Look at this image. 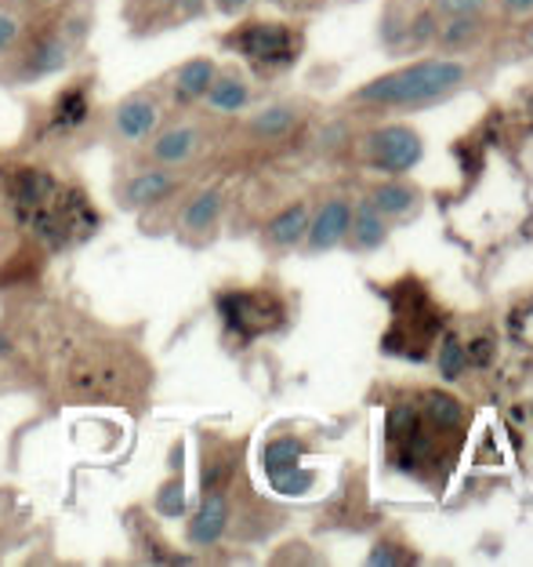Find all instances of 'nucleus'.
Listing matches in <instances>:
<instances>
[{
  "label": "nucleus",
  "instance_id": "16",
  "mask_svg": "<svg viewBox=\"0 0 533 567\" xmlns=\"http://www.w3.org/2000/svg\"><path fill=\"white\" fill-rule=\"evenodd\" d=\"M302 458H305V444L297 441V436H272V441L262 447V470H265L269 481L280 473L297 470L302 466Z\"/></svg>",
  "mask_w": 533,
  "mask_h": 567
},
{
  "label": "nucleus",
  "instance_id": "8",
  "mask_svg": "<svg viewBox=\"0 0 533 567\" xmlns=\"http://www.w3.org/2000/svg\"><path fill=\"white\" fill-rule=\"evenodd\" d=\"M226 527H229V495H226V487L203 492L200 509L192 513V520L186 527L189 546H197V549L218 546V543H222V535H226Z\"/></svg>",
  "mask_w": 533,
  "mask_h": 567
},
{
  "label": "nucleus",
  "instance_id": "27",
  "mask_svg": "<svg viewBox=\"0 0 533 567\" xmlns=\"http://www.w3.org/2000/svg\"><path fill=\"white\" fill-rule=\"evenodd\" d=\"M19 33H22L19 19L15 16H4V11H0V51H8L11 44H15Z\"/></svg>",
  "mask_w": 533,
  "mask_h": 567
},
{
  "label": "nucleus",
  "instance_id": "28",
  "mask_svg": "<svg viewBox=\"0 0 533 567\" xmlns=\"http://www.w3.org/2000/svg\"><path fill=\"white\" fill-rule=\"evenodd\" d=\"M468 353V364H487L490 360V339H475L472 346H464Z\"/></svg>",
  "mask_w": 533,
  "mask_h": 567
},
{
  "label": "nucleus",
  "instance_id": "17",
  "mask_svg": "<svg viewBox=\"0 0 533 567\" xmlns=\"http://www.w3.org/2000/svg\"><path fill=\"white\" fill-rule=\"evenodd\" d=\"M218 215H222V193L203 189L186 204V212H181V229H186V234H207V229L218 223Z\"/></svg>",
  "mask_w": 533,
  "mask_h": 567
},
{
  "label": "nucleus",
  "instance_id": "13",
  "mask_svg": "<svg viewBox=\"0 0 533 567\" xmlns=\"http://www.w3.org/2000/svg\"><path fill=\"white\" fill-rule=\"evenodd\" d=\"M218 66L211 59H189L181 62L178 73H175V84H171V95L178 106H192V102H200L207 95V87H211Z\"/></svg>",
  "mask_w": 533,
  "mask_h": 567
},
{
  "label": "nucleus",
  "instance_id": "7",
  "mask_svg": "<svg viewBox=\"0 0 533 567\" xmlns=\"http://www.w3.org/2000/svg\"><path fill=\"white\" fill-rule=\"evenodd\" d=\"M178 193V178L167 172L164 164H153V167H142L132 178L124 183L121 197H124V208L132 212H146V208H156V204L171 200Z\"/></svg>",
  "mask_w": 533,
  "mask_h": 567
},
{
  "label": "nucleus",
  "instance_id": "22",
  "mask_svg": "<svg viewBox=\"0 0 533 567\" xmlns=\"http://www.w3.org/2000/svg\"><path fill=\"white\" fill-rule=\"evenodd\" d=\"M464 368H468L464 346L450 334V339L443 342V350H439V375H443L447 382H453V379H461V375H464Z\"/></svg>",
  "mask_w": 533,
  "mask_h": 567
},
{
  "label": "nucleus",
  "instance_id": "3",
  "mask_svg": "<svg viewBox=\"0 0 533 567\" xmlns=\"http://www.w3.org/2000/svg\"><path fill=\"white\" fill-rule=\"evenodd\" d=\"M218 317L229 334H237L240 342L262 339V334L276 331L283 324V302L280 295L265 288H247V291H222L215 299Z\"/></svg>",
  "mask_w": 533,
  "mask_h": 567
},
{
  "label": "nucleus",
  "instance_id": "2",
  "mask_svg": "<svg viewBox=\"0 0 533 567\" xmlns=\"http://www.w3.org/2000/svg\"><path fill=\"white\" fill-rule=\"evenodd\" d=\"M461 81H464L461 62L425 59V62H410V66L363 84L356 99L374 102V106H418V102H436L439 95L453 92Z\"/></svg>",
  "mask_w": 533,
  "mask_h": 567
},
{
  "label": "nucleus",
  "instance_id": "6",
  "mask_svg": "<svg viewBox=\"0 0 533 567\" xmlns=\"http://www.w3.org/2000/svg\"><path fill=\"white\" fill-rule=\"evenodd\" d=\"M164 124V102L153 92H132L116 102L113 110V132L132 146H146V142L160 132Z\"/></svg>",
  "mask_w": 533,
  "mask_h": 567
},
{
  "label": "nucleus",
  "instance_id": "29",
  "mask_svg": "<svg viewBox=\"0 0 533 567\" xmlns=\"http://www.w3.org/2000/svg\"><path fill=\"white\" fill-rule=\"evenodd\" d=\"M247 4H251V0H215V8L222 11V16H240Z\"/></svg>",
  "mask_w": 533,
  "mask_h": 567
},
{
  "label": "nucleus",
  "instance_id": "1",
  "mask_svg": "<svg viewBox=\"0 0 533 567\" xmlns=\"http://www.w3.org/2000/svg\"><path fill=\"white\" fill-rule=\"evenodd\" d=\"M153 382V371L127 342L109 334H70L59 342V385L76 401H127Z\"/></svg>",
  "mask_w": 533,
  "mask_h": 567
},
{
  "label": "nucleus",
  "instance_id": "26",
  "mask_svg": "<svg viewBox=\"0 0 533 567\" xmlns=\"http://www.w3.org/2000/svg\"><path fill=\"white\" fill-rule=\"evenodd\" d=\"M403 560V553L393 546V543H382V546H374V553L367 557V564H374V567H396Z\"/></svg>",
  "mask_w": 533,
  "mask_h": 567
},
{
  "label": "nucleus",
  "instance_id": "5",
  "mask_svg": "<svg viewBox=\"0 0 533 567\" xmlns=\"http://www.w3.org/2000/svg\"><path fill=\"white\" fill-rule=\"evenodd\" d=\"M425 157V142L414 127H382L367 138V161L385 175H403L410 167H418Z\"/></svg>",
  "mask_w": 533,
  "mask_h": 567
},
{
  "label": "nucleus",
  "instance_id": "24",
  "mask_svg": "<svg viewBox=\"0 0 533 567\" xmlns=\"http://www.w3.org/2000/svg\"><path fill=\"white\" fill-rule=\"evenodd\" d=\"M291 124H294V113H291V110H283V106H272V110L258 113V117H254V132H258V135H269V138H276V135H283V132H288Z\"/></svg>",
  "mask_w": 533,
  "mask_h": 567
},
{
  "label": "nucleus",
  "instance_id": "11",
  "mask_svg": "<svg viewBox=\"0 0 533 567\" xmlns=\"http://www.w3.org/2000/svg\"><path fill=\"white\" fill-rule=\"evenodd\" d=\"M70 62V44L62 33H41L22 59V76H51Z\"/></svg>",
  "mask_w": 533,
  "mask_h": 567
},
{
  "label": "nucleus",
  "instance_id": "10",
  "mask_svg": "<svg viewBox=\"0 0 533 567\" xmlns=\"http://www.w3.org/2000/svg\"><path fill=\"white\" fill-rule=\"evenodd\" d=\"M348 223H353V204L348 200H327L323 208L316 212V218L309 223L305 237H309V248L312 251H327L337 248L345 237H348Z\"/></svg>",
  "mask_w": 533,
  "mask_h": 567
},
{
  "label": "nucleus",
  "instance_id": "21",
  "mask_svg": "<svg viewBox=\"0 0 533 567\" xmlns=\"http://www.w3.org/2000/svg\"><path fill=\"white\" fill-rule=\"evenodd\" d=\"M153 509L160 513V517H181L186 513V492H181V476H171L167 484H160V492L153 498Z\"/></svg>",
  "mask_w": 533,
  "mask_h": 567
},
{
  "label": "nucleus",
  "instance_id": "19",
  "mask_svg": "<svg viewBox=\"0 0 533 567\" xmlns=\"http://www.w3.org/2000/svg\"><path fill=\"white\" fill-rule=\"evenodd\" d=\"M421 419L428 425H436V430H458L464 422V411L450 393L432 390V393H425V401H421Z\"/></svg>",
  "mask_w": 533,
  "mask_h": 567
},
{
  "label": "nucleus",
  "instance_id": "15",
  "mask_svg": "<svg viewBox=\"0 0 533 567\" xmlns=\"http://www.w3.org/2000/svg\"><path fill=\"white\" fill-rule=\"evenodd\" d=\"M247 99H251V92H247L243 76L237 73H215V81L203 95V102L215 113H240L247 106Z\"/></svg>",
  "mask_w": 533,
  "mask_h": 567
},
{
  "label": "nucleus",
  "instance_id": "23",
  "mask_svg": "<svg viewBox=\"0 0 533 567\" xmlns=\"http://www.w3.org/2000/svg\"><path fill=\"white\" fill-rule=\"evenodd\" d=\"M272 492H280V495H291V498H297V495H309V487L316 484V473L312 470H291V473H280V476H272Z\"/></svg>",
  "mask_w": 533,
  "mask_h": 567
},
{
  "label": "nucleus",
  "instance_id": "12",
  "mask_svg": "<svg viewBox=\"0 0 533 567\" xmlns=\"http://www.w3.org/2000/svg\"><path fill=\"white\" fill-rule=\"evenodd\" d=\"M91 117V92H87V81H76L70 87H62L51 102V127L55 132H76L81 124H87Z\"/></svg>",
  "mask_w": 533,
  "mask_h": 567
},
{
  "label": "nucleus",
  "instance_id": "4",
  "mask_svg": "<svg viewBox=\"0 0 533 567\" xmlns=\"http://www.w3.org/2000/svg\"><path fill=\"white\" fill-rule=\"evenodd\" d=\"M226 48L237 51L240 59H247L258 70H276V66H291L297 59V33L288 22H243L226 37Z\"/></svg>",
  "mask_w": 533,
  "mask_h": 567
},
{
  "label": "nucleus",
  "instance_id": "30",
  "mask_svg": "<svg viewBox=\"0 0 533 567\" xmlns=\"http://www.w3.org/2000/svg\"><path fill=\"white\" fill-rule=\"evenodd\" d=\"M504 11H512V16H526V11H533V0H501Z\"/></svg>",
  "mask_w": 533,
  "mask_h": 567
},
{
  "label": "nucleus",
  "instance_id": "25",
  "mask_svg": "<svg viewBox=\"0 0 533 567\" xmlns=\"http://www.w3.org/2000/svg\"><path fill=\"white\" fill-rule=\"evenodd\" d=\"M487 0H439V8L447 11V16L453 19H468V16H475L479 8H483Z\"/></svg>",
  "mask_w": 533,
  "mask_h": 567
},
{
  "label": "nucleus",
  "instance_id": "18",
  "mask_svg": "<svg viewBox=\"0 0 533 567\" xmlns=\"http://www.w3.org/2000/svg\"><path fill=\"white\" fill-rule=\"evenodd\" d=\"M385 218L382 212L374 208L370 200H363L359 208L353 212V223H348V237L356 240V248H378V244L385 240Z\"/></svg>",
  "mask_w": 533,
  "mask_h": 567
},
{
  "label": "nucleus",
  "instance_id": "9",
  "mask_svg": "<svg viewBox=\"0 0 533 567\" xmlns=\"http://www.w3.org/2000/svg\"><path fill=\"white\" fill-rule=\"evenodd\" d=\"M146 146H149V161L153 164L181 167V164H189L200 153L203 135H200V127H192V124H175V127H160V132H156Z\"/></svg>",
  "mask_w": 533,
  "mask_h": 567
},
{
  "label": "nucleus",
  "instance_id": "14",
  "mask_svg": "<svg viewBox=\"0 0 533 567\" xmlns=\"http://www.w3.org/2000/svg\"><path fill=\"white\" fill-rule=\"evenodd\" d=\"M305 229H309V204L297 200L272 218V223L265 226V237H269L272 248H294L297 240H305Z\"/></svg>",
  "mask_w": 533,
  "mask_h": 567
},
{
  "label": "nucleus",
  "instance_id": "20",
  "mask_svg": "<svg viewBox=\"0 0 533 567\" xmlns=\"http://www.w3.org/2000/svg\"><path fill=\"white\" fill-rule=\"evenodd\" d=\"M414 200H418V193H414L410 186L403 183H385L378 193H374V208H378L382 215H407L414 208Z\"/></svg>",
  "mask_w": 533,
  "mask_h": 567
}]
</instances>
